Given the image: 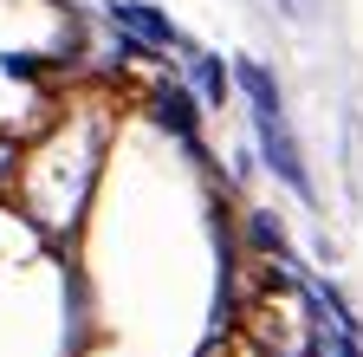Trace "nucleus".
Masks as SVG:
<instances>
[{"instance_id": "1", "label": "nucleus", "mask_w": 363, "mask_h": 357, "mask_svg": "<svg viewBox=\"0 0 363 357\" xmlns=\"http://www.w3.org/2000/svg\"><path fill=\"white\" fill-rule=\"evenodd\" d=\"M240 84H247V98H253V123H259V143H266L272 169L305 195V163H298V143H292V130H286V111H279V84H272L259 65H240Z\"/></svg>"}, {"instance_id": "2", "label": "nucleus", "mask_w": 363, "mask_h": 357, "mask_svg": "<svg viewBox=\"0 0 363 357\" xmlns=\"http://www.w3.org/2000/svg\"><path fill=\"white\" fill-rule=\"evenodd\" d=\"M111 20L130 26L136 39H150V46H169V39H175V26H169L156 7H143V0H123V7H111Z\"/></svg>"}, {"instance_id": "3", "label": "nucleus", "mask_w": 363, "mask_h": 357, "mask_svg": "<svg viewBox=\"0 0 363 357\" xmlns=\"http://www.w3.org/2000/svg\"><path fill=\"white\" fill-rule=\"evenodd\" d=\"M156 111H162V123H169V130H182V137L195 130V117H189V98H182V92H162V98H156Z\"/></svg>"}, {"instance_id": "4", "label": "nucleus", "mask_w": 363, "mask_h": 357, "mask_svg": "<svg viewBox=\"0 0 363 357\" xmlns=\"http://www.w3.org/2000/svg\"><path fill=\"white\" fill-rule=\"evenodd\" d=\"M201 84H208V98H220V65L214 59H201Z\"/></svg>"}]
</instances>
